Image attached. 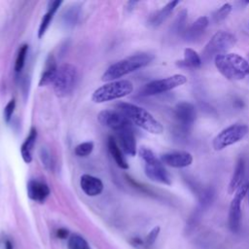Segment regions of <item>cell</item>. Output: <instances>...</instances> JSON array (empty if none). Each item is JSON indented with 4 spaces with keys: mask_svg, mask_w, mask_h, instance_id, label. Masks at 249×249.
I'll list each match as a JSON object with an SVG mask.
<instances>
[{
    "mask_svg": "<svg viewBox=\"0 0 249 249\" xmlns=\"http://www.w3.org/2000/svg\"><path fill=\"white\" fill-rule=\"evenodd\" d=\"M57 66L55 63V59L53 58V55H49L46 61L45 65V70L42 73V76L39 81V87H45L50 84H53L56 75L57 71Z\"/></svg>",
    "mask_w": 249,
    "mask_h": 249,
    "instance_id": "19",
    "label": "cell"
},
{
    "mask_svg": "<svg viewBox=\"0 0 249 249\" xmlns=\"http://www.w3.org/2000/svg\"><path fill=\"white\" fill-rule=\"evenodd\" d=\"M27 52H28V46L26 44H23L19 47L18 52V55L16 58V62H15V70L16 72H20L24 66L25 63V58L27 55Z\"/></svg>",
    "mask_w": 249,
    "mask_h": 249,
    "instance_id": "25",
    "label": "cell"
},
{
    "mask_svg": "<svg viewBox=\"0 0 249 249\" xmlns=\"http://www.w3.org/2000/svg\"><path fill=\"white\" fill-rule=\"evenodd\" d=\"M208 18L206 17L198 18L186 31H184V38L187 41H195L208 26Z\"/></svg>",
    "mask_w": 249,
    "mask_h": 249,
    "instance_id": "18",
    "label": "cell"
},
{
    "mask_svg": "<svg viewBox=\"0 0 249 249\" xmlns=\"http://www.w3.org/2000/svg\"><path fill=\"white\" fill-rule=\"evenodd\" d=\"M39 157H40V160H41L44 167L47 170L52 171L53 169L54 163H53V157H52L50 151L47 148L42 147L39 151Z\"/></svg>",
    "mask_w": 249,
    "mask_h": 249,
    "instance_id": "26",
    "label": "cell"
},
{
    "mask_svg": "<svg viewBox=\"0 0 249 249\" xmlns=\"http://www.w3.org/2000/svg\"><path fill=\"white\" fill-rule=\"evenodd\" d=\"M118 139L121 145L122 151L128 155V156H135L136 155V141L135 136L133 134L132 128H125L117 132Z\"/></svg>",
    "mask_w": 249,
    "mask_h": 249,
    "instance_id": "16",
    "label": "cell"
},
{
    "mask_svg": "<svg viewBox=\"0 0 249 249\" xmlns=\"http://www.w3.org/2000/svg\"><path fill=\"white\" fill-rule=\"evenodd\" d=\"M36 139H37V130L35 127H31L28 136L25 138L24 142L21 144V147H20V154L25 163H30L32 161V153L36 143Z\"/></svg>",
    "mask_w": 249,
    "mask_h": 249,
    "instance_id": "17",
    "label": "cell"
},
{
    "mask_svg": "<svg viewBox=\"0 0 249 249\" xmlns=\"http://www.w3.org/2000/svg\"><path fill=\"white\" fill-rule=\"evenodd\" d=\"M160 227H155L148 233V235L146 237V240H145V243H146L147 246H151V245H153L155 243V241H156V239H157V237H158V235L160 233Z\"/></svg>",
    "mask_w": 249,
    "mask_h": 249,
    "instance_id": "34",
    "label": "cell"
},
{
    "mask_svg": "<svg viewBox=\"0 0 249 249\" xmlns=\"http://www.w3.org/2000/svg\"><path fill=\"white\" fill-rule=\"evenodd\" d=\"M62 1H52L49 3V8H48V12L43 16L42 19H41V23L39 25V30H38V37L42 38L44 36V34L46 33L48 27L50 26L54 14L56 13V11L58 10V8L61 6Z\"/></svg>",
    "mask_w": 249,
    "mask_h": 249,
    "instance_id": "20",
    "label": "cell"
},
{
    "mask_svg": "<svg viewBox=\"0 0 249 249\" xmlns=\"http://www.w3.org/2000/svg\"><path fill=\"white\" fill-rule=\"evenodd\" d=\"M68 245L70 249H89L86 239L78 234H73L69 237Z\"/></svg>",
    "mask_w": 249,
    "mask_h": 249,
    "instance_id": "27",
    "label": "cell"
},
{
    "mask_svg": "<svg viewBox=\"0 0 249 249\" xmlns=\"http://www.w3.org/2000/svg\"><path fill=\"white\" fill-rule=\"evenodd\" d=\"M174 116L181 129H183L184 131H188L196 120V108L190 102H179L174 108Z\"/></svg>",
    "mask_w": 249,
    "mask_h": 249,
    "instance_id": "12",
    "label": "cell"
},
{
    "mask_svg": "<svg viewBox=\"0 0 249 249\" xmlns=\"http://www.w3.org/2000/svg\"><path fill=\"white\" fill-rule=\"evenodd\" d=\"M160 161L171 167L182 168L191 165L193 162V157L190 153L185 151L170 152L161 155Z\"/></svg>",
    "mask_w": 249,
    "mask_h": 249,
    "instance_id": "13",
    "label": "cell"
},
{
    "mask_svg": "<svg viewBox=\"0 0 249 249\" xmlns=\"http://www.w3.org/2000/svg\"><path fill=\"white\" fill-rule=\"evenodd\" d=\"M244 169H245L244 160L242 158H239L236 164H235L233 174H232L230 184H229L228 192H229L230 195L233 194V192H236V190L239 188V186L241 184V181L243 179V176H244Z\"/></svg>",
    "mask_w": 249,
    "mask_h": 249,
    "instance_id": "24",
    "label": "cell"
},
{
    "mask_svg": "<svg viewBox=\"0 0 249 249\" xmlns=\"http://www.w3.org/2000/svg\"><path fill=\"white\" fill-rule=\"evenodd\" d=\"M78 81V71L77 68L70 64L64 63L57 68L56 75L53 85V90L58 97H65L69 95Z\"/></svg>",
    "mask_w": 249,
    "mask_h": 249,
    "instance_id": "6",
    "label": "cell"
},
{
    "mask_svg": "<svg viewBox=\"0 0 249 249\" xmlns=\"http://www.w3.org/2000/svg\"><path fill=\"white\" fill-rule=\"evenodd\" d=\"M214 195H215V192L212 188H208V189L204 190L202 192V194L200 195V204H201V206H203V207L208 206L213 201Z\"/></svg>",
    "mask_w": 249,
    "mask_h": 249,
    "instance_id": "32",
    "label": "cell"
},
{
    "mask_svg": "<svg viewBox=\"0 0 249 249\" xmlns=\"http://www.w3.org/2000/svg\"><path fill=\"white\" fill-rule=\"evenodd\" d=\"M68 233H69V231H68L66 229H58L57 231H56L57 237H59V238H61V239L66 238V237L68 236Z\"/></svg>",
    "mask_w": 249,
    "mask_h": 249,
    "instance_id": "35",
    "label": "cell"
},
{
    "mask_svg": "<svg viewBox=\"0 0 249 249\" xmlns=\"http://www.w3.org/2000/svg\"><path fill=\"white\" fill-rule=\"evenodd\" d=\"M233 106H234L235 108L241 109V108H243L244 103H243V101H242V100H240V99H236V100L233 102Z\"/></svg>",
    "mask_w": 249,
    "mask_h": 249,
    "instance_id": "36",
    "label": "cell"
},
{
    "mask_svg": "<svg viewBox=\"0 0 249 249\" xmlns=\"http://www.w3.org/2000/svg\"><path fill=\"white\" fill-rule=\"evenodd\" d=\"M117 108L118 111L125 116L131 124H136L144 130L153 134H160L163 131L161 124L144 108L126 102H120L117 104Z\"/></svg>",
    "mask_w": 249,
    "mask_h": 249,
    "instance_id": "1",
    "label": "cell"
},
{
    "mask_svg": "<svg viewBox=\"0 0 249 249\" xmlns=\"http://www.w3.org/2000/svg\"><path fill=\"white\" fill-rule=\"evenodd\" d=\"M235 43L236 38L231 33L226 31L216 32L205 45L201 53L202 60L207 62L219 54L226 53V52L233 47Z\"/></svg>",
    "mask_w": 249,
    "mask_h": 249,
    "instance_id": "7",
    "label": "cell"
},
{
    "mask_svg": "<svg viewBox=\"0 0 249 249\" xmlns=\"http://www.w3.org/2000/svg\"><path fill=\"white\" fill-rule=\"evenodd\" d=\"M133 90V85L128 80H117L101 86L96 89L91 96V99L95 103H103L114 99L122 98Z\"/></svg>",
    "mask_w": 249,
    "mask_h": 249,
    "instance_id": "4",
    "label": "cell"
},
{
    "mask_svg": "<svg viewBox=\"0 0 249 249\" xmlns=\"http://www.w3.org/2000/svg\"><path fill=\"white\" fill-rule=\"evenodd\" d=\"M202 59L200 55L193 49L187 48L184 50V58L176 62L177 66L182 68H197L201 65Z\"/></svg>",
    "mask_w": 249,
    "mask_h": 249,
    "instance_id": "22",
    "label": "cell"
},
{
    "mask_svg": "<svg viewBox=\"0 0 249 249\" xmlns=\"http://www.w3.org/2000/svg\"><path fill=\"white\" fill-rule=\"evenodd\" d=\"M5 247H6V249H13V244H12V242L9 241V240H7V241H6V244H5Z\"/></svg>",
    "mask_w": 249,
    "mask_h": 249,
    "instance_id": "37",
    "label": "cell"
},
{
    "mask_svg": "<svg viewBox=\"0 0 249 249\" xmlns=\"http://www.w3.org/2000/svg\"><path fill=\"white\" fill-rule=\"evenodd\" d=\"M231 5L230 3H226L224 4L222 7H220L214 14H213V19L215 22H219L222 21L223 19H225L228 15L231 13Z\"/></svg>",
    "mask_w": 249,
    "mask_h": 249,
    "instance_id": "29",
    "label": "cell"
},
{
    "mask_svg": "<svg viewBox=\"0 0 249 249\" xmlns=\"http://www.w3.org/2000/svg\"><path fill=\"white\" fill-rule=\"evenodd\" d=\"M249 128L246 124H234L220 131L213 139V148L221 151L234 143L242 140L248 133Z\"/></svg>",
    "mask_w": 249,
    "mask_h": 249,
    "instance_id": "8",
    "label": "cell"
},
{
    "mask_svg": "<svg viewBox=\"0 0 249 249\" xmlns=\"http://www.w3.org/2000/svg\"><path fill=\"white\" fill-rule=\"evenodd\" d=\"M80 187L82 191L89 196H95L102 193L103 183L102 181L89 174H83L80 178Z\"/></svg>",
    "mask_w": 249,
    "mask_h": 249,
    "instance_id": "15",
    "label": "cell"
},
{
    "mask_svg": "<svg viewBox=\"0 0 249 249\" xmlns=\"http://www.w3.org/2000/svg\"><path fill=\"white\" fill-rule=\"evenodd\" d=\"M15 109H16V100L13 98L6 104L3 111V118L6 123H9L11 121L12 116L15 112Z\"/></svg>",
    "mask_w": 249,
    "mask_h": 249,
    "instance_id": "33",
    "label": "cell"
},
{
    "mask_svg": "<svg viewBox=\"0 0 249 249\" xmlns=\"http://www.w3.org/2000/svg\"><path fill=\"white\" fill-rule=\"evenodd\" d=\"M187 15H188V11L187 10H183L178 14V17L176 18L174 23H173V29L176 33H181L183 32L184 28H185V23H186V19H187Z\"/></svg>",
    "mask_w": 249,
    "mask_h": 249,
    "instance_id": "30",
    "label": "cell"
},
{
    "mask_svg": "<svg viewBox=\"0 0 249 249\" xmlns=\"http://www.w3.org/2000/svg\"><path fill=\"white\" fill-rule=\"evenodd\" d=\"M180 3V1L176 0V1H171L168 2L164 7H162L160 11L156 12L154 15H152L149 18V23L152 26H159L160 24H161L168 17L169 15L172 13V11L174 10V8Z\"/></svg>",
    "mask_w": 249,
    "mask_h": 249,
    "instance_id": "23",
    "label": "cell"
},
{
    "mask_svg": "<svg viewBox=\"0 0 249 249\" xmlns=\"http://www.w3.org/2000/svg\"><path fill=\"white\" fill-rule=\"evenodd\" d=\"M154 58V55L148 53H139L127 56L112 65H110L102 75V80L112 82L124 77L135 70L148 65Z\"/></svg>",
    "mask_w": 249,
    "mask_h": 249,
    "instance_id": "2",
    "label": "cell"
},
{
    "mask_svg": "<svg viewBox=\"0 0 249 249\" xmlns=\"http://www.w3.org/2000/svg\"><path fill=\"white\" fill-rule=\"evenodd\" d=\"M248 185H240L236 190L235 195L230 204L229 210V228L232 232H238L241 225V201L244 198L247 191Z\"/></svg>",
    "mask_w": 249,
    "mask_h": 249,
    "instance_id": "10",
    "label": "cell"
},
{
    "mask_svg": "<svg viewBox=\"0 0 249 249\" xmlns=\"http://www.w3.org/2000/svg\"><path fill=\"white\" fill-rule=\"evenodd\" d=\"M138 154L145 162L144 170L146 176L149 179L164 185L171 184V178L168 172L163 167L162 162L155 156L152 150L147 147H141L138 151Z\"/></svg>",
    "mask_w": 249,
    "mask_h": 249,
    "instance_id": "5",
    "label": "cell"
},
{
    "mask_svg": "<svg viewBox=\"0 0 249 249\" xmlns=\"http://www.w3.org/2000/svg\"><path fill=\"white\" fill-rule=\"evenodd\" d=\"M27 196L30 199L37 202H44L50 195L49 186L40 180L32 179L27 183Z\"/></svg>",
    "mask_w": 249,
    "mask_h": 249,
    "instance_id": "14",
    "label": "cell"
},
{
    "mask_svg": "<svg viewBox=\"0 0 249 249\" xmlns=\"http://www.w3.org/2000/svg\"><path fill=\"white\" fill-rule=\"evenodd\" d=\"M107 146H108L109 153L111 154V156L114 159L117 165L122 169H127L129 166H128V163H127V161H126L124 154H123V151H122L121 147L118 145V143L116 142V140L112 136L108 137Z\"/></svg>",
    "mask_w": 249,
    "mask_h": 249,
    "instance_id": "21",
    "label": "cell"
},
{
    "mask_svg": "<svg viewBox=\"0 0 249 249\" xmlns=\"http://www.w3.org/2000/svg\"><path fill=\"white\" fill-rule=\"evenodd\" d=\"M97 120L102 125L109 127L116 132L131 127L130 121L119 111L103 110L98 113Z\"/></svg>",
    "mask_w": 249,
    "mask_h": 249,
    "instance_id": "11",
    "label": "cell"
},
{
    "mask_svg": "<svg viewBox=\"0 0 249 249\" xmlns=\"http://www.w3.org/2000/svg\"><path fill=\"white\" fill-rule=\"evenodd\" d=\"M187 82L186 76L182 74H175L163 79L155 80L146 84L140 90V94L144 96L155 95L171 90L184 85Z\"/></svg>",
    "mask_w": 249,
    "mask_h": 249,
    "instance_id": "9",
    "label": "cell"
},
{
    "mask_svg": "<svg viewBox=\"0 0 249 249\" xmlns=\"http://www.w3.org/2000/svg\"><path fill=\"white\" fill-rule=\"evenodd\" d=\"M218 71L228 80L238 81L249 75V62L237 53H223L214 58Z\"/></svg>",
    "mask_w": 249,
    "mask_h": 249,
    "instance_id": "3",
    "label": "cell"
},
{
    "mask_svg": "<svg viewBox=\"0 0 249 249\" xmlns=\"http://www.w3.org/2000/svg\"><path fill=\"white\" fill-rule=\"evenodd\" d=\"M78 7H71L67 12H65L64 15V22L66 25H73L77 21L78 15H79V10L77 9Z\"/></svg>",
    "mask_w": 249,
    "mask_h": 249,
    "instance_id": "31",
    "label": "cell"
},
{
    "mask_svg": "<svg viewBox=\"0 0 249 249\" xmlns=\"http://www.w3.org/2000/svg\"><path fill=\"white\" fill-rule=\"evenodd\" d=\"M93 147H94L93 142L87 141V142H83V143H80L79 145H77L75 147L74 152H75L76 156H78V157H87L89 154H91Z\"/></svg>",
    "mask_w": 249,
    "mask_h": 249,
    "instance_id": "28",
    "label": "cell"
}]
</instances>
